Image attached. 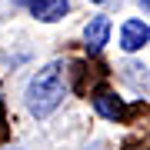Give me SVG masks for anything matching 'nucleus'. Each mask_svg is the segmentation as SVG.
<instances>
[{"label": "nucleus", "mask_w": 150, "mask_h": 150, "mask_svg": "<svg viewBox=\"0 0 150 150\" xmlns=\"http://www.w3.org/2000/svg\"><path fill=\"white\" fill-rule=\"evenodd\" d=\"M93 4H103V0H93Z\"/></svg>", "instance_id": "6"}, {"label": "nucleus", "mask_w": 150, "mask_h": 150, "mask_svg": "<svg viewBox=\"0 0 150 150\" xmlns=\"http://www.w3.org/2000/svg\"><path fill=\"white\" fill-rule=\"evenodd\" d=\"M93 110L100 113V117H107V120H120L123 117V103L113 93H107V90H100V93L93 97Z\"/></svg>", "instance_id": "5"}, {"label": "nucleus", "mask_w": 150, "mask_h": 150, "mask_svg": "<svg viewBox=\"0 0 150 150\" xmlns=\"http://www.w3.org/2000/svg\"><path fill=\"white\" fill-rule=\"evenodd\" d=\"M67 93H70L67 64L54 60V64H47L43 70H37V74L30 77V83H27V110L37 120H43V117H50V113L64 103Z\"/></svg>", "instance_id": "1"}, {"label": "nucleus", "mask_w": 150, "mask_h": 150, "mask_svg": "<svg viewBox=\"0 0 150 150\" xmlns=\"http://www.w3.org/2000/svg\"><path fill=\"white\" fill-rule=\"evenodd\" d=\"M23 4H27L30 17H37V20H43V23H57V20H64V13L70 10L67 0H23Z\"/></svg>", "instance_id": "4"}, {"label": "nucleus", "mask_w": 150, "mask_h": 150, "mask_svg": "<svg viewBox=\"0 0 150 150\" xmlns=\"http://www.w3.org/2000/svg\"><path fill=\"white\" fill-rule=\"evenodd\" d=\"M147 40H150L147 20H137V17H134V20H123V27H120V47L127 50V54L147 47Z\"/></svg>", "instance_id": "3"}, {"label": "nucleus", "mask_w": 150, "mask_h": 150, "mask_svg": "<svg viewBox=\"0 0 150 150\" xmlns=\"http://www.w3.org/2000/svg\"><path fill=\"white\" fill-rule=\"evenodd\" d=\"M110 30H113V23H110V17H107V13L90 17V20H87V27H83L87 50H90V54H100V50L107 47V40H110Z\"/></svg>", "instance_id": "2"}]
</instances>
